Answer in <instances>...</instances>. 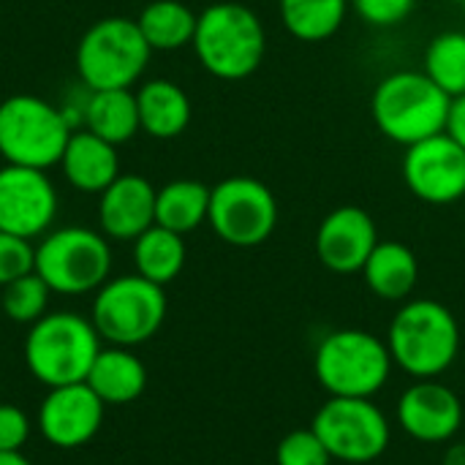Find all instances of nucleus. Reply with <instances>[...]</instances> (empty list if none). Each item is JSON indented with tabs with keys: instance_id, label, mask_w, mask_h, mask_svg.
Returning <instances> with one entry per match:
<instances>
[{
	"instance_id": "obj_9",
	"label": "nucleus",
	"mask_w": 465,
	"mask_h": 465,
	"mask_svg": "<svg viewBox=\"0 0 465 465\" xmlns=\"http://www.w3.org/2000/svg\"><path fill=\"white\" fill-rule=\"evenodd\" d=\"M166 319L163 286L142 275L109 278L93 297L90 322L109 346L134 349L147 343Z\"/></svg>"
},
{
	"instance_id": "obj_18",
	"label": "nucleus",
	"mask_w": 465,
	"mask_h": 465,
	"mask_svg": "<svg viewBox=\"0 0 465 465\" xmlns=\"http://www.w3.org/2000/svg\"><path fill=\"white\" fill-rule=\"evenodd\" d=\"M60 166L68 185H74L82 193H101L120 177L117 147L87 128L71 134Z\"/></svg>"
},
{
	"instance_id": "obj_26",
	"label": "nucleus",
	"mask_w": 465,
	"mask_h": 465,
	"mask_svg": "<svg viewBox=\"0 0 465 465\" xmlns=\"http://www.w3.org/2000/svg\"><path fill=\"white\" fill-rule=\"evenodd\" d=\"M349 11V0H281L283 27L308 44L332 38Z\"/></svg>"
},
{
	"instance_id": "obj_21",
	"label": "nucleus",
	"mask_w": 465,
	"mask_h": 465,
	"mask_svg": "<svg viewBox=\"0 0 465 465\" xmlns=\"http://www.w3.org/2000/svg\"><path fill=\"white\" fill-rule=\"evenodd\" d=\"M368 289L390 302L406 300L420 281V262L414 251L395 240H379L373 253L362 267Z\"/></svg>"
},
{
	"instance_id": "obj_34",
	"label": "nucleus",
	"mask_w": 465,
	"mask_h": 465,
	"mask_svg": "<svg viewBox=\"0 0 465 465\" xmlns=\"http://www.w3.org/2000/svg\"><path fill=\"white\" fill-rule=\"evenodd\" d=\"M444 465H465V444L450 447V452L444 455Z\"/></svg>"
},
{
	"instance_id": "obj_13",
	"label": "nucleus",
	"mask_w": 465,
	"mask_h": 465,
	"mask_svg": "<svg viewBox=\"0 0 465 465\" xmlns=\"http://www.w3.org/2000/svg\"><path fill=\"white\" fill-rule=\"evenodd\" d=\"M406 188L425 204H455L465 196V150L444 131L406 147Z\"/></svg>"
},
{
	"instance_id": "obj_29",
	"label": "nucleus",
	"mask_w": 465,
	"mask_h": 465,
	"mask_svg": "<svg viewBox=\"0 0 465 465\" xmlns=\"http://www.w3.org/2000/svg\"><path fill=\"white\" fill-rule=\"evenodd\" d=\"M278 465H332V455L322 444V439L313 433V428L292 430L281 439L275 450Z\"/></svg>"
},
{
	"instance_id": "obj_25",
	"label": "nucleus",
	"mask_w": 465,
	"mask_h": 465,
	"mask_svg": "<svg viewBox=\"0 0 465 465\" xmlns=\"http://www.w3.org/2000/svg\"><path fill=\"white\" fill-rule=\"evenodd\" d=\"M134 267L136 275L166 286L172 283L185 267V240L177 232L163 226H150L144 234L134 240Z\"/></svg>"
},
{
	"instance_id": "obj_30",
	"label": "nucleus",
	"mask_w": 465,
	"mask_h": 465,
	"mask_svg": "<svg viewBox=\"0 0 465 465\" xmlns=\"http://www.w3.org/2000/svg\"><path fill=\"white\" fill-rule=\"evenodd\" d=\"M35 270V245L33 240L0 232V286Z\"/></svg>"
},
{
	"instance_id": "obj_17",
	"label": "nucleus",
	"mask_w": 465,
	"mask_h": 465,
	"mask_svg": "<svg viewBox=\"0 0 465 465\" xmlns=\"http://www.w3.org/2000/svg\"><path fill=\"white\" fill-rule=\"evenodd\" d=\"M158 188L142 174H120L98 193V232L114 242H134L155 226Z\"/></svg>"
},
{
	"instance_id": "obj_36",
	"label": "nucleus",
	"mask_w": 465,
	"mask_h": 465,
	"mask_svg": "<svg viewBox=\"0 0 465 465\" xmlns=\"http://www.w3.org/2000/svg\"><path fill=\"white\" fill-rule=\"evenodd\" d=\"M463 5H465V0H463Z\"/></svg>"
},
{
	"instance_id": "obj_31",
	"label": "nucleus",
	"mask_w": 465,
	"mask_h": 465,
	"mask_svg": "<svg viewBox=\"0 0 465 465\" xmlns=\"http://www.w3.org/2000/svg\"><path fill=\"white\" fill-rule=\"evenodd\" d=\"M360 19L371 27H395L409 19L417 0H349Z\"/></svg>"
},
{
	"instance_id": "obj_22",
	"label": "nucleus",
	"mask_w": 465,
	"mask_h": 465,
	"mask_svg": "<svg viewBox=\"0 0 465 465\" xmlns=\"http://www.w3.org/2000/svg\"><path fill=\"white\" fill-rule=\"evenodd\" d=\"M84 128L95 136L106 139L109 144L131 142L142 125H139V106L136 93L131 90H90Z\"/></svg>"
},
{
	"instance_id": "obj_20",
	"label": "nucleus",
	"mask_w": 465,
	"mask_h": 465,
	"mask_svg": "<svg viewBox=\"0 0 465 465\" xmlns=\"http://www.w3.org/2000/svg\"><path fill=\"white\" fill-rule=\"evenodd\" d=\"M139 125L153 139H174L191 123V98L172 79H150L136 93Z\"/></svg>"
},
{
	"instance_id": "obj_27",
	"label": "nucleus",
	"mask_w": 465,
	"mask_h": 465,
	"mask_svg": "<svg viewBox=\"0 0 465 465\" xmlns=\"http://www.w3.org/2000/svg\"><path fill=\"white\" fill-rule=\"evenodd\" d=\"M425 74L450 95H465V33H439L425 49Z\"/></svg>"
},
{
	"instance_id": "obj_33",
	"label": "nucleus",
	"mask_w": 465,
	"mask_h": 465,
	"mask_svg": "<svg viewBox=\"0 0 465 465\" xmlns=\"http://www.w3.org/2000/svg\"><path fill=\"white\" fill-rule=\"evenodd\" d=\"M460 147L465 150V95L452 98L450 104V117H447V128H444Z\"/></svg>"
},
{
	"instance_id": "obj_7",
	"label": "nucleus",
	"mask_w": 465,
	"mask_h": 465,
	"mask_svg": "<svg viewBox=\"0 0 465 465\" xmlns=\"http://www.w3.org/2000/svg\"><path fill=\"white\" fill-rule=\"evenodd\" d=\"M35 272L52 294H95L112 272L109 240L84 226L52 229L35 245Z\"/></svg>"
},
{
	"instance_id": "obj_12",
	"label": "nucleus",
	"mask_w": 465,
	"mask_h": 465,
	"mask_svg": "<svg viewBox=\"0 0 465 465\" xmlns=\"http://www.w3.org/2000/svg\"><path fill=\"white\" fill-rule=\"evenodd\" d=\"M60 199L57 188L41 169L0 166V232L38 240L52 232Z\"/></svg>"
},
{
	"instance_id": "obj_11",
	"label": "nucleus",
	"mask_w": 465,
	"mask_h": 465,
	"mask_svg": "<svg viewBox=\"0 0 465 465\" xmlns=\"http://www.w3.org/2000/svg\"><path fill=\"white\" fill-rule=\"evenodd\" d=\"M207 223L226 245L256 248L267 242L278 226L275 193L256 177H226L210 191Z\"/></svg>"
},
{
	"instance_id": "obj_2",
	"label": "nucleus",
	"mask_w": 465,
	"mask_h": 465,
	"mask_svg": "<svg viewBox=\"0 0 465 465\" xmlns=\"http://www.w3.org/2000/svg\"><path fill=\"white\" fill-rule=\"evenodd\" d=\"M101 351V335L90 319L74 311L44 313L25 338V365L46 390L87 379Z\"/></svg>"
},
{
	"instance_id": "obj_6",
	"label": "nucleus",
	"mask_w": 465,
	"mask_h": 465,
	"mask_svg": "<svg viewBox=\"0 0 465 465\" xmlns=\"http://www.w3.org/2000/svg\"><path fill=\"white\" fill-rule=\"evenodd\" d=\"M392 365L387 341L365 330H335L313 354V373L330 398H373L390 381Z\"/></svg>"
},
{
	"instance_id": "obj_4",
	"label": "nucleus",
	"mask_w": 465,
	"mask_h": 465,
	"mask_svg": "<svg viewBox=\"0 0 465 465\" xmlns=\"http://www.w3.org/2000/svg\"><path fill=\"white\" fill-rule=\"evenodd\" d=\"M450 104L452 98L425 71H395L379 82L371 112L387 139L411 147L444 134Z\"/></svg>"
},
{
	"instance_id": "obj_24",
	"label": "nucleus",
	"mask_w": 465,
	"mask_h": 465,
	"mask_svg": "<svg viewBox=\"0 0 465 465\" xmlns=\"http://www.w3.org/2000/svg\"><path fill=\"white\" fill-rule=\"evenodd\" d=\"M199 14L183 0H153L142 8L136 25L153 52H177L193 44Z\"/></svg>"
},
{
	"instance_id": "obj_19",
	"label": "nucleus",
	"mask_w": 465,
	"mask_h": 465,
	"mask_svg": "<svg viewBox=\"0 0 465 465\" xmlns=\"http://www.w3.org/2000/svg\"><path fill=\"white\" fill-rule=\"evenodd\" d=\"M84 384L104 406H128L142 398L147 387V368L131 349L109 346L98 351Z\"/></svg>"
},
{
	"instance_id": "obj_5",
	"label": "nucleus",
	"mask_w": 465,
	"mask_h": 465,
	"mask_svg": "<svg viewBox=\"0 0 465 465\" xmlns=\"http://www.w3.org/2000/svg\"><path fill=\"white\" fill-rule=\"evenodd\" d=\"M150 44L136 19L106 16L93 22L76 44V76L90 90H128L150 63Z\"/></svg>"
},
{
	"instance_id": "obj_32",
	"label": "nucleus",
	"mask_w": 465,
	"mask_h": 465,
	"mask_svg": "<svg viewBox=\"0 0 465 465\" xmlns=\"http://www.w3.org/2000/svg\"><path fill=\"white\" fill-rule=\"evenodd\" d=\"M30 420L22 409L0 403V452H22L30 439Z\"/></svg>"
},
{
	"instance_id": "obj_8",
	"label": "nucleus",
	"mask_w": 465,
	"mask_h": 465,
	"mask_svg": "<svg viewBox=\"0 0 465 465\" xmlns=\"http://www.w3.org/2000/svg\"><path fill=\"white\" fill-rule=\"evenodd\" d=\"M63 112L38 95H11L0 104V158L14 166L52 169L71 139Z\"/></svg>"
},
{
	"instance_id": "obj_15",
	"label": "nucleus",
	"mask_w": 465,
	"mask_h": 465,
	"mask_svg": "<svg viewBox=\"0 0 465 465\" xmlns=\"http://www.w3.org/2000/svg\"><path fill=\"white\" fill-rule=\"evenodd\" d=\"M398 425L420 444H447L463 425V403L447 384L417 379L398 401Z\"/></svg>"
},
{
	"instance_id": "obj_10",
	"label": "nucleus",
	"mask_w": 465,
	"mask_h": 465,
	"mask_svg": "<svg viewBox=\"0 0 465 465\" xmlns=\"http://www.w3.org/2000/svg\"><path fill=\"white\" fill-rule=\"evenodd\" d=\"M311 428L332 460L351 465L379 460L392 439L387 414L371 398H330Z\"/></svg>"
},
{
	"instance_id": "obj_1",
	"label": "nucleus",
	"mask_w": 465,
	"mask_h": 465,
	"mask_svg": "<svg viewBox=\"0 0 465 465\" xmlns=\"http://www.w3.org/2000/svg\"><path fill=\"white\" fill-rule=\"evenodd\" d=\"M387 349L392 362L409 376L439 379L460 351L458 319L439 300H409L390 322Z\"/></svg>"
},
{
	"instance_id": "obj_35",
	"label": "nucleus",
	"mask_w": 465,
	"mask_h": 465,
	"mask_svg": "<svg viewBox=\"0 0 465 465\" xmlns=\"http://www.w3.org/2000/svg\"><path fill=\"white\" fill-rule=\"evenodd\" d=\"M0 465H33L22 452H0Z\"/></svg>"
},
{
	"instance_id": "obj_28",
	"label": "nucleus",
	"mask_w": 465,
	"mask_h": 465,
	"mask_svg": "<svg viewBox=\"0 0 465 465\" xmlns=\"http://www.w3.org/2000/svg\"><path fill=\"white\" fill-rule=\"evenodd\" d=\"M49 294H52V289L33 270V272L11 281L8 286H3L0 308L5 313V319L14 324H35L46 313Z\"/></svg>"
},
{
	"instance_id": "obj_14",
	"label": "nucleus",
	"mask_w": 465,
	"mask_h": 465,
	"mask_svg": "<svg viewBox=\"0 0 465 465\" xmlns=\"http://www.w3.org/2000/svg\"><path fill=\"white\" fill-rule=\"evenodd\" d=\"M106 406L84 384L52 387L38 406V430L57 450H76L95 439L104 425Z\"/></svg>"
},
{
	"instance_id": "obj_3",
	"label": "nucleus",
	"mask_w": 465,
	"mask_h": 465,
	"mask_svg": "<svg viewBox=\"0 0 465 465\" xmlns=\"http://www.w3.org/2000/svg\"><path fill=\"white\" fill-rule=\"evenodd\" d=\"M193 52L207 74L223 82L251 76L267 52L262 19L242 3H213L199 14Z\"/></svg>"
},
{
	"instance_id": "obj_23",
	"label": "nucleus",
	"mask_w": 465,
	"mask_h": 465,
	"mask_svg": "<svg viewBox=\"0 0 465 465\" xmlns=\"http://www.w3.org/2000/svg\"><path fill=\"white\" fill-rule=\"evenodd\" d=\"M210 191L199 180L166 183L155 193V223L183 237L199 229L210 215Z\"/></svg>"
},
{
	"instance_id": "obj_16",
	"label": "nucleus",
	"mask_w": 465,
	"mask_h": 465,
	"mask_svg": "<svg viewBox=\"0 0 465 465\" xmlns=\"http://www.w3.org/2000/svg\"><path fill=\"white\" fill-rule=\"evenodd\" d=\"M376 245L379 232L373 218L362 207L351 204L332 210L316 232V256L330 272L338 275L362 272Z\"/></svg>"
}]
</instances>
